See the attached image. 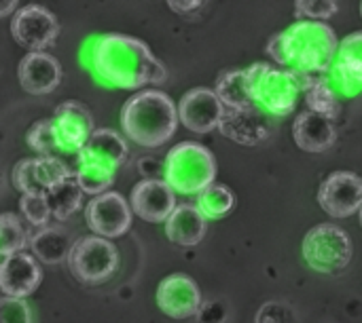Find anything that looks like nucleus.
I'll list each match as a JSON object with an SVG mask.
<instances>
[{
    "instance_id": "nucleus-1",
    "label": "nucleus",
    "mask_w": 362,
    "mask_h": 323,
    "mask_svg": "<svg viewBox=\"0 0 362 323\" xmlns=\"http://www.w3.org/2000/svg\"><path fill=\"white\" fill-rule=\"evenodd\" d=\"M91 66L95 74L119 89H140L161 85L168 78L165 66L151 49L125 34H104L91 47Z\"/></svg>"
},
{
    "instance_id": "nucleus-2",
    "label": "nucleus",
    "mask_w": 362,
    "mask_h": 323,
    "mask_svg": "<svg viewBox=\"0 0 362 323\" xmlns=\"http://www.w3.org/2000/svg\"><path fill=\"white\" fill-rule=\"evenodd\" d=\"M337 47L339 40L325 21L299 19L269 40L267 53L280 66L293 70L303 83L331 70Z\"/></svg>"
},
{
    "instance_id": "nucleus-3",
    "label": "nucleus",
    "mask_w": 362,
    "mask_h": 323,
    "mask_svg": "<svg viewBox=\"0 0 362 323\" xmlns=\"http://www.w3.org/2000/svg\"><path fill=\"white\" fill-rule=\"evenodd\" d=\"M178 123V108L172 97L155 89L136 93L121 110V127L125 135L144 148L163 146L176 133Z\"/></svg>"
},
{
    "instance_id": "nucleus-4",
    "label": "nucleus",
    "mask_w": 362,
    "mask_h": 323,
    "mask_svg": "<svg viewBox=\"0 0 362 323\" xmlns=\"http://www.w3.org/2000/svg\"><path fill=\"white\" fill-rule=\"evenodd\" d=\"M246 83L252 102L272 116H288L303 91V83L293 70L276 68L272 63L250 66L246 70Z\"/></svg>"
},
{
    "instance_id": "nucleus-5",
    "label": "nucleus",
    "mask_w": 362,
    "mask_h": 323,
    "mask_svg": "<svg viewBox=\"0 0 362 323\" xmlns=\"http://www.w3.org/2000/svg\"><path fill=\"white\" fill-rule=\"evenodd\" d=\"M163 176L174 193L199 195L216 178L214 154L197 142L176 144L165 157Z\"/></svg>"
},
{
    "instance_id": "nucleus-6",
    "label": "nucleus",
    "mask_w": 362,
    "mask_h": 323,
    "mask_svg": "<svg viewBox=\"0 0 362 323\" xmlns=\"http://www.w3.org/2000/svg\"><path fill=\"white\" fill-rule=\"evenodd\" d=\"M303 258L318 273H339L352 260V239L337 224H318L303 239Z\"/></svg>"
},
{
    "instance_id": "nucleus-7",
    "label": "nucleus",
    "mask_w": 362,
    "mask_h": 323,
    "mask_svg": "<svg viewBox=\"0 0 362 323\" xmlns=\"http://www.w3.org/2000/svg\"><path fill=\"white\" fill-rule=\"evenodd\" d=\"M68 267L81 284H104L119 269V252L106 237H83L72 243Z\"/></svg>"
},
{
    "instance_id": "nucleus-8",
    "label": "nucleus",
    "mask_w": 362,
    "mask_h": 323,
    "mask_svg": "<svg viewBox=\"0 0 362 323\" xmlns=\"http://www.w3.org/2000/svg\"><path fill=\"white\" fill-rule=\"evenodd\" d=\"M218 129L223 131V135L242 146H259L267 142L274 133L272 114L255 102L242 108H225V116Z\"/></svg>"
},
{
    "instance_id": "nucleus-9",
    "label": "nucleus",
    "mask_w": 362,
    "mask_h": 323,
    "mask_svg": "<svg viewBox=\"0 0 362 323\" xmlns=\"http://www.w3.org/2000/svg\"><path fill=\"white\" fill-rule=\"evenodd\" d=\"M11 34L23 49L42 51L55 42L59 34V23L49 8L40 4H30L15 13L11 21Z\"/></svg>"
},
{
    "instance_id": "nucleus-10",
    "label": "nucleus",
    "mask_w": 362,
    "mask_h": 323,
    "mask_svg": "<svg viewBox=\"0 0 362 323\" xmlns=\"http://www.w3.org/2000/svg\"><path fill=\"white\" fill-rule=\"evenodd\" d=\"M132 205L119 195V193H102L95 195L87 209H85V220L89 228L106 239L123 237L129 226H132Z\"/></svg>"
},
{
    "instance_id": "nucleus-11",
    "label": "nucleus",
    "mask_w": 362,
    "mask_h": 323,
    "mask_svg": "<svg viewBox=\"0 0 362 323\" xmlns=\"http://www.w3.org/2000/svg\"><path fill=\"white\" fill-rule=\"evenodd\" d=\"M318 203L333 218H350L362 207V178L352 171L331 173L320 184Z\"/></svg>"
},
{
    "instance_id": "nucleus-12",
    "label": "nucleus",
    "mask_w": 362,
    "mask_h": 323,
    "mask_svg": "<svg viewBox=\"0 0 362 323\" xmlns=\"http://www.w3.org/2000/svg\"><path fill=\"white\" fill-rule=\"evenodd\" d=\"M327 76L341 97H356L362 93V32H354L339 42Z\"/></svg>"
},
{
    "instance_id": "nucleus-13",
    "label": "nucleus",
    "mask_w": 362,
    "mask_h": 323,
    "mask_svg": "<svg viewBox=\"0 0 362 323\" xmlns=\"http://www.w3.org/2000/svg\"><path fill=\"white\" fill-rule=\"evenodd\" d=\"M225 106L214 89L197 87L182 95L178 104V121L193 133H210L221 125Z\"/></svg>"
},
{
    "instance_id": "nucleus-14",
    "label": "nucleus",
    "mask_w": 362,
    "mask_h": 323,
    "mask_svg": "<svg viewBox=\"0 0 362 323\" xmlns=\"http://www.w3.org/2000/svg\"><path fill=\"white\" fill-rule=\"evenodd\" d=\"M157 305L172 319H189L199 313L202 292L189 275L174 273L159 284Z\"/></svg>"
},
{
    "instance_id": "nucleus-15",
    "label": "nucleus",
    "mask_w": 362,
    "mask_h": 323,
    "mask_svg": "<svg viewBox=\"0 0 362 323\" xmlns=\"http://www.w3.org/2000/svg\"><path fill=\"white\" fill-rule=\"evenodd\" d=\"M129 205L146 222H165L176 207V193L165 180H142L132 188Z\"/></svg>"
},
{
    "instance_id": "nucleus-16",
    "label": "nucleus",
    "mask_w": 362,
    "mask_h": 323,
    "mask_svg": "<svg viewBox=\"0 0 362 323\" xmlns=\"http://www.w3.org/2000/svg\"><path fill=\"white\" fill-rule=\"evenodd\" d=\"M42 271L34 256L17 252L0 262V292L11 298H25L40 286Z\"/></svg>"
},
{
    "instance_id": "nucleus-17",
    "label": "nucleus",
    "mask_w": 362,
    "mask_h": 323,
    "mask_svg": "<svg viewBox=\"0 0 362 323\" xmlns=\"http://www.w3.org/2000/svg\"><path fill=\"white\" fill-rule=\"evenodd\" d=\"M19 83L32 95H47L62 83L59 61L42 51H30L19 63Z\"/></svg>"
},
{
    "instance_id": "nucleus-18",
    "label": "nucleus",
    "mask_w": 362,
    "mask_h": 323,
    "mask_svg": "<svg viewBox=\"0 0 362 323\" xmlns=\"http://www.w3.org/2000/svg\"><path fill=\"white\" fill-rule=\"evenodd\" d=\"M293 138L295 144L305 152H325L335 144L337 129L331 116L316 110H305L295 118Z\"/></svg>"
},
{
    "instance_id": "nucleus-19",
    "label": "nucleus",
    "mask_w": 362,
    "mask_h": 323,
    "mask_svg": "<svg viewBox=\"0 0 362 323\" xmlns=\"http://www.w3.org/2000/svg\"><path fill=\"white\" fill-rule=\"evenodd\" d=\"M51 121L57 135L74 150H83L93 133V118L81 102L59 104Z\"/></svg>"
},
{
    "instance_id": "nucleus-20",
    "label": "nucleus",
    "mask_w": 362,
    "mask_h": 323,
    "mask_svg": "<svg viewBox=\"0 0 362 323\" xmlns=\"http://www.w3.org/2000/svg\"><path fill=\"white\" fill-rule=\"evenodd\" d=\"M206 222L208 220L197 205H176L165 220V235L174 245L195 248L206 237Z\"/></svg>"
},
{
    "instance_id": "nucleus-21",
    "label": "nucleus",
    "mask_w": 362,
    "mask_h": 323,
    "mask_svg": "<svg viewBox=\"0 0 362 323\" xmlns=\"http://www.w3.org/2000/svg\"><path fill=\"white\" fill-rule=\"evenodd\" d=\"M28 146L34 148L40 157H53V159H59L62 163H66L70 167V171L74 173L78 161H81V154L83 150H74L70 148L55 131L53 127V121L51 118H45V121H38L32 125V129L28 131Z\"/></svg>"
},
{
    "instance_id": "nucleus-22",
    "label": "nucleus",
    "mask_w": 362,
    "mask_h": 323,
    "mask_svg": "<svg viewBox=\"0 0 362 323\" xmlns=\"http://www.w3.org/2000/svg\"><path fill=\"white\" fill-rule=\"evenodd\" d=\"M72 239L70 235L59 228V226H38L34 235L30 237L32 252L47 264H62L68 262L70 250H72Z\"/></svg>"
},
{
    "instance_id": "nucleus-23",
    "label": "nucleus",
    "mask_w": 362,
    "mask_h": 323,
    "mask_svg": "<svg viewBox=\"0 0 362 323\" xmlns=\"http://www.w3.org/2000/svg\"><path fill=\"white\" fill-rule=\"evenodd\" d=\"M115 171H117V167H112L83 150L81 161L74 169V178L85 195H102L115 182Z\"/></svg>"
},
{
    "instance_id": "nucleus-24",
    "label": "nucleus",
    "mask_w": 362,
    "mask_h": 323,
    "mask_svg": "<svg viewBox=\"0 0 362 323\" xmlns=\"http://www.w3.org/2000/svg\"><path fill=\"white\" fill-rule=\"evenodd\" d=\"M83 150L98 157L100 161H104V163H108L112 167L123 165L127 154H129V148H127L125 140L112 129H93V133L87 140Z\"/></svg>"
},
{
    "instance_id": "nucleus-25",
    "label": "nucleus",
    "mask_w": 362,
    "mask_h": 323,
    "mask_svg": "<svg viewBox=\"0 0 362 323\" xmlns=\"http://www.w3.org/2000/svg\"><path fill=\"white\" fill-rule=\"evenodd\" d=\"M45 195H47L51 214H53V218H57V220L70 218L74 212H78V207H81V203H83V188L78 186L74 173L68 176L66 180H62L59 184L51 186Z\"/></svg>"
},
{
    "instance_id": "nucleus-26",
    "label": "nucleus",
    "mask_w": 362,
    "mask_h": 323,
    "mask_svg": "<svg viewBox=\"0 0 362 323\" xmlns=\"http://www.w3.org/2000/svg\"><path fill=\"white\" fill-rule=\"evenodd\" d=\"M197 207L206 216V220H223L235 207V195L231 188L212 182L197 195Z\"/></svg>"
},
{
    "instance_id": "nucleus-27",
    "label": "nucleus",
    "mask_w": 362,
    "mask_h": 323,
    "mask_svg": "<svg viewBox=\"0 0 362 323\" xmlns=\"http://www.w3.org/2000/svg\"><path fill=\"white\" fill-rule=\"evenodd\" d=\"M214 91L225 108H242L246 104H252V97L248 93V83H246V70H233V72L221 74Z\"/></svg>"
},
{
    "instance_id": "nucleus-28",
    "label": "nucleus",
    "mask_w": 362,
    "mask_h": 323,
    "mask_svg": "<svg viewBox=\"0 0 362 323\" xmlns=\"http://www.w3.org/2000/svg\"><path fill=\"white\" fill-rule=\"evenodd\" d=\"M30 237L15 214H0V256H11L28 248Z\"/></svg>"
},
{
    "instance_id": "nucleus-29",
    "label": "nucleus",
    "mask_w": 362,
    "mask_h": 323,
    "mask_svg": "<svg viewBox=\"0 0 362 323\" xmlns=\"http://www.w3.org/2000/svg\"><path fill=\"white\" fill-rule=\"evenodd\" d=\"M19 209H21L23 218H25L34 228L49 224V218L53 216L45 193H23V197H21V201H19Z\"/></svg>"
},
{
    "instance_id": "nucleus-30",
    "label": "nucleus",
    "mask_w": 362,
    "mask_h": 323,
    "mask_svg": "<svg viewBox=\"0 0 362 323\" xmlns=\"http://www.w3.org/2000/svg\"><path fill=\"white\" fill-rule=\"evenodd\" d=\"M68 176H72V171L59 159H53V157H40V159H36V178H38V184H40V188L45 193L51 186H55L62 180H66Z\"/></svg>"
},
{
    "instance_id": "nucleus-31",
    "label": "nucleus",
    "mask_w": 362,
    "mask_h": 323,
    "mask_svg": "<svg viewBox=\"0 0 362 323\" xmlns=\"http://www.w3.org/2000/svg\"><path fill=\"white\" fill-rule=\"evenodd\" d=\"M339 11V0H295V17L325 21Z\"/></svg>"
},
{
    "instance_id": "nucleus-32",
    "label": "nucleus",
    "mask_w": 362,
    "mask_h": 323,
    "mask_svg": "<svg viewBox=\"0 0 362 323\" xmlns=\"http://www.w3.org/2000/svg\"><path fill=\"white\" fill-rule=\"evenodd\" d=\"M13 184L21 193H45L36 178V159H23L15 165Z\"/></svg>"
},
{
    "instance_id": "nucleus-33",
    "label": "nucleus",
    "mask_w": 362,
    "mask_h": 323,
    "mask_svg": "<svg viewBox=\"0 0 362 323\" xmlns=\"http://www.w3.org/2000/svg\"><path fill=\"white\" fill-rule=\"evenodd\" d=\"M0 323H34L32 311L23 298H0Z\"/></svg>"
},
{
    "instance_id": "nucleus-34",
    "label": "nucleus",
    "mask_w": 362,
    "mask_h": 323,
    "mask_svg": "<svg viewBox=\"0 0 362 323\" xmlns=\"http://www.w3.org/2000/svg\"><path fill=\"white\" fill-rule=\"evenodd\" d=\"M206 2H208V0H168V6H170L174 13L189 15V13L199 11Z\"/></svg>"
},
{
    "instance_id": "nucleus-35",
    "label": "nucleus",
    "mask_w": 362,
    "mask_h": 323,
    "mask_svg": "<svg viewBox=\"0 0 362 323\" xmlns=\"http://www.w3.org/2000/svg\"><path fill=\"white\" fill-rule=\"evenodd\" d=\"M17 4H19V0H0V19L15 13Z\"/></svg>"
},
{
    "instance_id": "nucleus-36",
    "label": "nucleus",
    "mask_w": 362,
    "mask_h": 323,
    "mask_svg": "<svg viewBox=\"0 0 362 323\" xmlns=\"http://www.w3.org/2000/svg\"><path fill=\"white\" fill-rule=\"evenodd\" d=\"M358 218H361V224H362V207L358 209Z\"/></svg>"
},
{
    "instance_id": "nucleus-37",
    "label": "nucleus",
    "mask_w": 362,
    "mask_h": 323,
    "mask_svg": "<svg viewBox=\"0 0 362 323\" xmlns=\"http://www.w3.org/2000/svg\"><path fill=\"white\" fill-rule=\"evenodd\" d=\"M361 13H362V4H361Z\"/></svg>"
},
{
    "instance_id": "nucleus-38",
    "label": "nucleus",
    "mask_w": 362,
    "mask_h": 323,
    "mask_svg": "<svg viewBox=\"0 0 362 323\" xmlns=\"http://www.w3.org/2000/svg\"><path fill=\"white\" fill-rule=\"evenodd\" d=\"M0 258H2V256H0ZM0 262H2V260H0Z\"/></svg>"
}]
</instances>
